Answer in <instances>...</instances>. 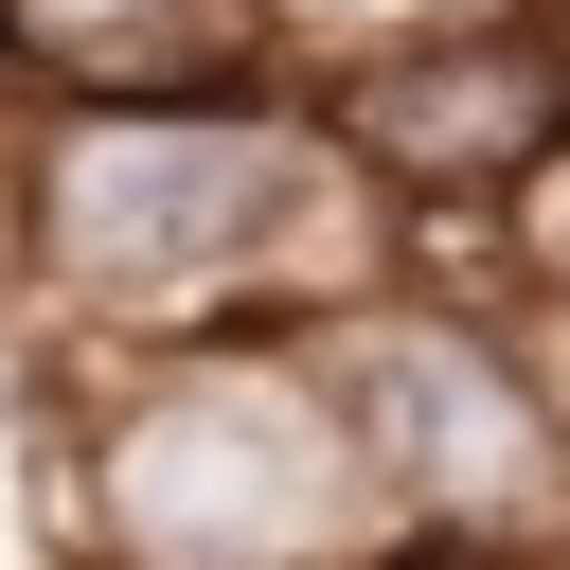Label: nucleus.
<instances>
[{
	"instance_id": "nucleus-1",
	"label": "nucleus",
	"mask_w": 570,
	"mask_h": 570,
	"mask_svg": "<svg viewBox=\"0 0 570 570\" xmlns=\"http://www.w3.org/2000/svg\"><path fill=\"white\" fill-rule=\"evenodd\" d=\"M410 267H428L410 214L338 160L303 71L18 125V321L71 338V356L214 338V321H338Z\"/></svg>"
},
{
	"instance_id": "nucleus-2",
	"label": "nucleus",
	"mask_w": 570,
	"mask_h": 570,
	"mask_svg": "<svg viewBox=\"0 0 570 570\" xmlns=\"http://www.w3.org/2000/svg\"><path fill=\"white\" fill-rule=\"evenodd\" d=\"M53 356V552L71 570H374L410 552L338 410L321 321L214 338H36Z\"/></svg>"
},
{
	"instance_id": "nucleus-3",
	"label": "nucleus",
	"mask_w": 570,
	"mask_h": 570,
	"mask_svg": "<svg viewBox=\"0 0 570 570\" xmlns=\"http://www.w3.org/2000/svg\"><path fill=\"white\" fill-rule=\"evenodd\" d=\"M321 356H338V410H356L374 499H392L410 552L570 570V392L517 338V303H481L463 267H410V285L338 303Z\"/></svg>"
},
{
	"instance_id": "nucleus-4",
	"label": "nucleus",
	"mask_w": 570,
	"mask_h": 570,
	"mask_svg": "<svg viewBox=\"0 0 570 570\" xmlns=\"http://www.w3.org/2000/svg\"><path fill=\"white\" fill-rule=\"evenodd\" d=\"M303 89H321L338 160L445 267L570 160V0H481V18H428V36H374V53H321Z\"/></svg>"
},
{
	"instance_id": "nucleus-5",
	"label": "nucleus",
	"mask_w": 570,
	"mask_h": 570,
	"mask_svg": "<svg viewBox=\"0 0 570 570\" xmlns=\"http://www.w3.org/2000/svg\"><path fill=\"white\" fill-rule=\"evenodd\" d=\"M36 107H178V89H267L303 71L267 0H0Z\"/></svg>"
},
{
	"instance_id": "nucleus-6",
	"label": "nucleus",
	"mask_w": 570,
	"mask_h": 570,
	"mask_svg": "<svg viewBox=\"0 0 570 570\" xmlns=\"http://www.w3.org/2000/svg\"><path fill=\"white\" fill-rule=\"evenodd\" d=\"M285 18V53L321 71V53H374V36H428V18H481V0H267Z\"/></svg>"
},
{
	"instance_id": "nucleus-7",
	"label": "nucleus",
	"mask_w": 570,
	"mask_h": 570,
	"mask_svg": "<svg viewBox=\"0 0 570 570\" xmlns=\"http://www.w3.org/2000/svg\"><path fill=\"white\" fill-rule=\"evenodd\" d=\"M18 125L36 107H0V303H18Z\"/></svg>"
},
{
	"instance_id": "nucleus-8",
	"label": "nucleus",
	"mask_w": 570,
	"mask_h": 570,
	"mask_svg": "<svg viewBox=\"0 0 570 570\" xmlns=\"http://www.w3.org/2000/svg\"><path fill=\"white\" fill-rule=\"evenodd\" d=\"M374 570H517V552H374Z\"/></svg>"
}]
</instances>
